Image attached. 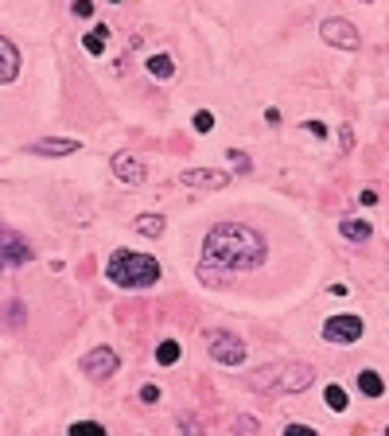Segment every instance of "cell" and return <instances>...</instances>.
<instances>
[{
    "mask_svg": "<svg viewBox=\"0 0 389 436\" xmlns=\"http://www.w3.org/2000/svg\"><path fill=\"white\" fill-rule=\"evenodd\" d=\"M74 16H94V4L90 0H74Z\"/></svg>",
    "mask_w": 389,
    "mask_h": 436,
    "instance_id": "4316f807",
    "label": "cell"
},
{
    "mask_svg": "<svg viewBox=\"0 0 389 436\" xmlns=\"http://www.w3.org/2000/svg\"><path fill=\"white\" fill-rule=\"evenodd\" d=\"M82 370L90 374L94 382H105L109 374H117V351H113V347H94V351H86Z\"/></svg>",
    "mask_w": 389,
    "mask_h": 436,
    "instance_id": "ba28073f",
    "label": "cell"
},
{
    "mask_svg": "<svg viewBox=\"0 0 389 436\" xmlns=\"http://www.w3.org/2000/svg\"><path fill=\"white\" fill-rule=\"evenodd\" d=\"M339 234L343 238H351V242H370V222H366V218H343V222H339Z\"/></svg>",
    "mask_w": 389,
    "mask_h": 436,
    "instance_id": "4fadbf2b",
    "label": "cell"
},
{
    "mask_svg": "<svg viewBox=\"0 0 389 436\" xmlns=\"http://www.w3.org/2000/svg\"><path fill=\"white\" fill-rule=\"evenodd\" d=\"M386 436H389V428H386Z\"/></svg>",
    "mask_w": 389,
    "mask_h": 436,
    "instance_id": "d6a6232c",
    "label": "cell"
},
{
    "mask_svg": "<svg viewBox=\"0 0 389 436\" xmlns=\"http://www.w3.org/2000/svg\"><path fill=\"white\" fill-rule=\"evenodd\" d=\"M358 199H362V207H374V203H378V191H362Z\"/></svg>",
    "mask_w": 389,
    "mask_h": 436,
    "instance_id": "4dcf8cb0",
    "label": "cell"
},
{
    "mask_svg": "<svg viewBox=\"0 0 389 436\" xmlns=\"http://www.w3.org/2000/svg\"><path fill=\"white\" fill-rule=\"evenodd\" d=\"M140 401H145V405H152V401H160V390H156L152 382H145V386H140Z\"/></svg>",
    "mask_w": 389,
    "mask_h": 436,
    "instance_id": "d4e9b609",
    "label": "cell"
},
{
    "mask_svg": "<svg viewBox=\"0 0 389 436\" xmlns=\"http://www.w3.org/2000/svg\"><path fill=\"white\" fill-rule=\"evenodd\" d=\"M308 133L311 136H327V125H323V121H308Z\"/></svg>",
    "mask_w": 389,
    "mask_h": 436,
    "instance_id": "f1b7e54d",
    "label": "cell"
},
{
    "mask_svg": "<svg viewBox=\"0 0 389 436\" xmlns=\"http://www.w3.org/2000/svg\"><path fill=\"white\" fill-rule=\"evenodd\" d=\"M27 261H31L27 242L16 234V230L0 226V269H16V265H27Z\"/></svg>",
    "mask_w": 389,
    "mask_h": 436,
    "instance_id": "52a82bcc",
    "label": "cell"
},
{
    "mask_svg": "<svg viewBox=\"0 0 389 436\" xmlns=\"http://www.w3.org/2000/svg\"><path fill=\"white\" fill-rule=\"evenodd\" d=\"M191 125H195V133H210V129H214V113H207V109H199V113H195V121H191Z\"/></svg>",
    "mask_w": 389,
    "mask_h": 436,
    "instance_id": "7402d4cb",
    "label": "cell"
},
{
    "mask_svg": "<svg viewBox=\"0 0 389 436\" xmlns=\"http://www.w3.org/2000/svg\"><path fill=\"white\" fill-rule=\"evenodd\" d=\"M234 428H237V433H254L257 421H254V417H237V425H234Z\"/></svg>",
    "mask_w": 389,
    "mask_h": 436,
    "instance_id": "83f0119b",
    "label": "cell"
},
{
    "mask_svg": "<svg viewBox=\"0 0 389 436\" xmlns=\"http://www.w3.org/2000/svg\"><path fill=\"white\" fill-rule=\"evenodd\" d=\"M358 390H362L366 398H381V393H386V382H381V374L362 370V374H358Z\"/></svg>",
    "mask_w": 389,
    "mask_h": 436,
    "instance_id": "2e32d148",
    "label": "cell"
},
{
    "mask_svg": "<svg viewBox=\"0 0 389 436\" xmlns=\"http://www.w3.org/2000/svg\"><path fill=\"white\" fill-rule=\"evenodd\" d=\"M207 354L214 358V363H222V366H242L249 351H245V343L234 335V331L214 327V331H207Z\"/></svg>",
    "mask_w": 389,
    "mask_h": 436,
    "instance_id": "3957f363",
    "label": "cell"
},
{
    "mask_svg": "<svg viewBox=\"0 0 389 436\" xmlns=\"http://www.w3.org/2000/svg\"><path fill=\"white\" fill-rule=\"evenodd\" d=\"M265 121H269V125H281V109H265Z\"/></svg>",
    "mask_w": 389,
    "mask_h": 436,
    "instance_id": "f546056e",
    "label": "cell"
},
{
    "mask_svg": "<svg viewBox=\"0 0 389 436\" xmlns=\"http://www.w3.org/2000/svg\"><path fill=\"white\" fill-rule=\"evenodd\" d=\"M78 148H82V140H74V136H43V140H31L27 152L31 156H74Z\"/></svg>",
    "mask_w": 389,
    "mask_h": 436,
    "instance_id": "8fae6325",
    "label": "cell"
},
{
    "mask_svg": "<svg viewBox=\"0 0 389 436\" xmlns=\"http://www.w3.org/2000/svg\"><path fill=\"white\" fill-rule=\"evenodd\" d=\"M319 36H323V43L339 47V51H358V47H362L358 27H354L351 20H343V16H327L323 24H319Z\"/></svg>",
    "mask_w": 389,
    "mask_h": 436,
    "instance_id": "277c9868",
    "label": "cell"
},
{
    "mask_svg": "<svg viewBox=\"0 0 389 436\" xmlns=\"http://www.w3.org/2000/svg\"><path fill=\"white\" fill-rule=\"evenodd\" d=\"M109 168H113V175H117L121 183H129V187H140V183L148 180L145 160H140V156H133V152H117L113 160H109Z\"/></svg>",
    "mask_w": 389,
    "mask_h": 436,
    "instance_id": "9c48e42d",
    "label": "cell"
},
{
    "mask_svg": "<svg viewBox=\"0 0 389 436\" xmlns=\"http://www.w3.org/2000/svg\"><path fill=\"white\" fill-rule=\"evenodd\" d=\"M362 331H366V324H362V316H331L323 324V339L327 343H335V347H351V343H358L362 339Z\"/></svg>",
    "mask_w": 389,
    "mask_h": 436,
    "instance_id": "5b68a950",
    "label": "cell"
},
{
    "mask_svg": "<svg viewBox=\"0 0 389 436\" xmlns=\"http://www.w3.org/2000/svg\"><path fill=\"white\" fill-rule=\"evenodd\" d=\"M133 230H136V234H145V238H160L163 230H168V222H163L160 215H140L133 222Z\"/></svg>",
    "mask_w": 389,
    "mask_h": 436,
    "instance_id": "9a60e30c",
    "label": "cell"
},
{
    "mask_svg": "<svg viewBox=\"0 0 389 436\" xmlns=\"http://www.w3.org/2000/svg\"><path fill=\"white\" fill-rule=\"evenodd\" d=\"M183 187H199V191H222L230 183V172H222V168H187V172L179 175Z\"/></svg>",
    "mask_w": 389,
    "mask_h": 436,
    "instance_id": "30bf717a",
    "label": "cell"
},
{
    "mask_svg": "<svg viewBox=\"0 0 389 436\" xmlns=\"http://www.w3.org/2000/svg\"><path fill=\"white\" fill-rule=\"evenodd\" d=\"M179 354H183V347L175 343V339H163V343L156 347V363H160V366H172V363H179Z\"/></svg>",
    "mask_w": 389,
    "mask_h": 436,
    "instance_id": "e0dca14e",
    "label": "cell"
},
{
    "mask_svg": "<svg viewBox=\"0 0 389 436\" xmlns=\"http://www.w3.org/2000/svg\"><path fill=\"white\" fill-rule=\"evenodd\" d=\"M105 281L117 289H152L160 281V261L133 249H113L105 261Z\"/></svg>",
    "mask_w": 389,
    "mask_h": 436,
    "instance_id": "7a4b0ae2",
    "label": "cell"
},
{
    "mask_svg": "<svg viewBox=\"0 0 389 436\" xmlns=\"http://www.w3.org/2000/svg\"><path fill=\"white\" fill-rule=\"evenodd\" d=\"M175 425H179L183 436H203V421L195 417V413H179V421H175Z\"/></svg>",
    "mask_w": 389,
    "mask_h": 436,
    "instance_id": "d6986e66",
    "label": "cell"
},
{
    "mask_svg": "<svg viewBox=\"0 0 389 436\" xmlns=\"http://www.w3.org/2000/svg\"><path fill=\"white\" fill-rule=\"evenodd\" d=\"M316 382V370L308 363H281L277 370V393H304Z\"/></svg>",
    "mask_w": 389,
    "mask_h": 436,
    "instance_id": "8992f818",
    "label": "cell"
},
{
    "mask_svg": "<svg viewBox=\"0 0 389 436\" xmlns=\"http://www.w3.org/2000/svg\"><path fill=\"white\" fill-rule=\"evenodd\" d=\"M82 47L90 54H101L105 51V36H98V31H90V36H82Z\"/></svg>",
    "mask_w": 389,
    "mask_h": 436,
    "instance_id": "44dd1931",
    "label": "cell"
},
{
    "mask_svg": "<svg viewBox=\"0 0 389 436\" xmlns=\"http://www.w3.org/2000/svg\"><path fill=\"white\" fill-rule=\"evenodd\" d=\"M339 148H343V152L354 148V129L351 125H339Z\"/></svg>",
    "mask_w": 389,
    "mask_h": 436,
    "instance_id": "603a6c76",
    "label": "cell"
},
{
    "mask_svg": "<svg viewBox=\"0 0 389 436\" xmlns=\"http://www.w3.org/2000/svg\"><path fill=\"white\" fill-rule=\"evenodd\" d=\"M109 4H121V0H109Z\"/></svg>",
    "mask_w": 389,
    "mask_h": 436,
    "instance_id": "1f68e13d",
    "label": "cell"
},
{
    "mask_svg": "<svg viewBox=\"0 0 389 436\" xmlns=\"http://www.w3.org/2000/svg\"><path fill=\"white\" fill-rule=\"evenodd\" d=\"M20 74V51L12 39L0 36V86H8V82H16Z\"/></svg>",
    "mask_w": 389,
    "mask_h": 436,
    "instance_id": "7c38bea8",
    "label": "cell"
},
{
    "mask_svg": "<svg viewBox=\"0 0 389 436\" xmlns=\"http://www.w3.org/2000/svg\"><path fill=\"white\" fill-rule=\"evenodd\" d=\"M148 74H152V78H160V82H168L175 74V63H172V54H148Z\"/></svg>",
    "mask_w": 389,
    "mask_h": 436,
    "instance_id": "5bb4252c",
    "label": "cell"
},
{
    "mask_svg": "<svg viewBox=\"0 0 389 436\" xmlns=\"http://www.w3.org/2000/svg\"><path fill=\"white\" fill-rule=\"evenodd\" d=\"M323 401H327V409H335V413H343V409H346V390L331 382V386L323 390Z\"/></svg>",
    "mask_w": 389,
    "mask_h": 436,
    "instance_id": "ac0fdd59",
    "label": "cell"
},
{
    "mask_svg": "<svg viewBox=\"0 0 389 436\" xmlns=\"http://www.w3.org/2000/svg\"><path fill=\"white\" fill-rule=\"evenodd\" d=\"M269 257V242L261 230L245 226V222H218L203 238V261L226 272H249L261 269Z\"/></svg>",
    "mask_w": 389,
    "mask_h": 436,
    "instance_id": "6da1fadb",
    "label": "cell"
},
{
    "mask_svg": "<svg viewBox=\"0 0 389 436\" xmlns=\"http://www.w3.org/2000/svg\"><path fill=\"white\" fill-rule=\"evenodd\" d=\"M71 436H105V428L98 421H78V425H71Z\"/></svg>",
    "mask_w": 389,
    "mask_h": 436,
    "instance_id": "ffe728a7",
    "label": "cell"
},
{
    "mask_svg": "<svg viewBox=\"0 0 389 436\" xmlns=\"http://www.w3.org/2000/svg\"><path fill=\"white\" fill-rule=\"evenodd\" d=\"M230 164H234V168H237V172H249V156H245V152H237V148H230Z\"/></svg>",
    "mask_w": 389,
    "mask_h": 436,
    "instance_id": "cb8c5ba5",
    "label": "cell"
},
{
    "mask_svg": "<svg viewBox=\"0 0 389 436\" xmlns=\"http://www.w3.org/2000/svg\"><path fill=\"white\" fill-rule=\"evenodd\" d=\"M284 436H319V433L311 425H288V428H284Z\"/></svg>",
    "mask_w": 389,
    "mask_h": 436,
    "instance_id": "484cf974",
    "label": "cell"
}]
</instances>
